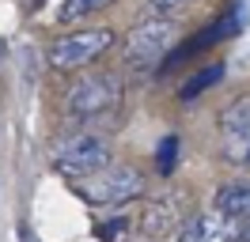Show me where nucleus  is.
Here are the masks:
<instances>
[{
	"instance_id": "nucleus-1",
	"label": "nucleus",
	"mask_w": 250,
	"mask_h": 242,
	"mask_svg": "<svg viewBox=\"0 0 250 242\" xmlns=\"http://www.w3.org/2000/svg\"><path fill=\"white\" fill-rule=\"evenodd\" d=\"M72 185H76L80 201H83V204H95V208L129 204V201L144 197V189H148L144 174L129 163H106V166H99L95 174H87V178H76Z\"/></svg>"
},
{
	"instance_id": "nucleus-8",
	"label": "nucleus",
	"mask_w": 250,
	"mask_h": 242,
	"mask_svg": "<svg viewBox=\"0 0 250 242\" xmlns=\"http://www.w3.org/2000/svg\"><path fill=\"white\" fill-rule=\"evenodd\" d=\"M137 223H141V227H133V231H137V239H133V242H156V239H163L167 231L182 227V201H178L174 193L148 201Z\"/></svg>"
},
{
	"instance_id": "nucleus-6",
	"label": "nucleus",
	"mask_w": 250,
	"mask_h": 242,
	"mask_svg": "<svg viewBox=\"0 0 250 242\" xmlns=\"http://www.w3.org/2000/svg\"><path fill=\"white\" fill-rule=\"evenodd\" d=\"M220 144H224L228 163L250 166V95L224 106V114H220Z\"/></svg>"
},
{
	"instance_id": "nucleus-3",
	"label": "nucleus",
	"mask_w": 250,
	"mask_h": 242,
	"mask_svg": "<svg viewBox=\"0 0 250 242\" xmlns=\"http://www.w3.org/2000/svg\"><path fill=\"white\" fill-rule=\"evenodd\" d=\"M122 76L118 72H91L80 76L76 83L64 95V114L68 118H99V114H110L114 106H122Z\"/></svg>"
},
{
	"instance_id": "nucleus-9",
	"label": "nucleus",
	"mask_w": 250,
	"mask_h": 242,
	"mask_svg": "<svg viewBox=\"0 0 250 242\" xmlns=\"http://www.w3.org/2000/svg\"><path fill=\"white\" fill-rule=\"evenodd\" d=\"M216 208L224 212V216H231L235 223L247 231V239H250V185H247V182L224 185V189L216 193Z\"/></svg>"
},
{
	"instance_id": "nucleus-13",
	"label": "nucleus",
	"mask_w": 250,
	"mask_h": 242,
	"mask_svg": "<svg viewBox=\"0 0 250 242\" xmlns=\"http://www.w3.org/2000/svg\"><path fill=\"white\" fill-rule=\"evenodd\" d=\"M193 0H148V12L152 15H174L182 12V8H189Z\"/></svg>"
},
{
	"instance_id": "nucleus-11",
	"label": "nucleus",
	"mask_w": 250,
	"mask_h": 242,
	"mask_svg": "<svg viewBox=\"0 0 250 242\" xmlns=\"http://www.w3.org/2000/svg\"><path fill=\"white\" fill-rule=\"evenodd\" d=\"M220 76H224V68H220V64H212V68H205V72H197V80H193V83H186V87H182V99H193L197 91L212 87V83H216Z\"/></svg>"
},
{
	"instance_id": "nucleus-4",
	"label": "nucleus",
	"mask_w": 250,
	"mask_h": 242,
	"mask_svg": "<svg viewBox=\"0 0 250 242\" xmlns=\"http://www.w3.org/2000/svg\"><path fill=\"white\" fill-rule=\"evenodd\" d=\"M118 42V34L106 27H87V30H72L49 45V64L61 68V72H76V68H87L99 57H106Z\"/></svg>"
},
{
	"instance_id": "nucleus-7",
	"label": "nucleus",
	"mask_w": 250,
	"mask_h": 242,
	"mask_svg": "<svg viewBox=\"0 0 250 242\" xmlns=\"http://www.w3.org/2000/svg\"><path fill=\"white\" fill-rule=\"evenodd\" d=\"M174 242H247V231L235 223L231 216H224L220 208L201 212L182 223V231L174 235Z\"/></svg>"
},
{
	"instance_id": "nucleus-5",
	"label": "nucleus",
	"mask_w": 250,
	"mask_h": 242,
	"mask_svg": "<svg viewBox=\"0 0 250 242\" xmlns=\"http://www.w3.org/2000/svg\"><path fill=\"white\" fill-rule=\"evenodd\" d=\"M106 163H110V144L95 133H80L53 151V170L64 174L68 182L87 178V174H95L99 166H106Z\"/></svg>"
},
{
	"instance_id": "nucleus-12",
	"label": "nucleus",
	"mask_w": 250,
	"mask_h": 242,
	"mask_svg": "<svg viewBox=\"0 0 250 242\" xmlns=\"http://www.w3.org/2000/svg\"><path fill=\"white\" fill-rule=\"evenodd\" d=\"M174 159H178V136H167V140L159 144V155H156L159 174H171V170H174Z\"/></svg>"
},
{
	"instance_id": "nucleus-2",
	"label": "nucleus",
	"mask_w": 250,
	"mask_h": 242,
	"mask_svg": "<svg viewBox=\"0 0 250 242\" xmlns=\"http://www.w3.org/2000/svg\"><path fill=\"white\" fill-rule=\"evenodd\" d=\"M174 38H178V27H174V19H167V15H148L144 23H137V27L125 34V64L133 68V72H156L159 64H163V57L171 53Z\"/></svg>"
},
{
	"instance_id": "nucleus-10",
	"label": "nucleus",
	"mask_w": 250,
	"mask_h": 242,
	"mask_svg": "<svg viewBox=\"0 0 250 242\" xmlns=\"http://www.w3.org/2000/svg\"><path fill=\"white\" fill-rule=\"evenodd\" d=\"M114 0H64V12L61 19H83V15H95V12H103V8H110Z\"/></svg>"
},
{
	"instance_id": "nucleus-14",
	"label": "nucleus",
	"mask_w": 250,
	"mask_h": 242,
	"mask_svg": "<svg viewBox=\"0 0 250 242\" xmlns=\"http://www.w3.org/2000/svg\"><path fill=\"white\" fill-rule=\"evenodd\" d=\"M19 242H34V235L27 231V227H19Z\"/></svg>"
}]
</instances>
